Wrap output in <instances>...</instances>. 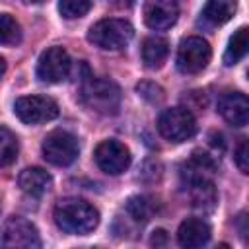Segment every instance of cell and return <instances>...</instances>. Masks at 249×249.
Returning <instances> with one entry per match:
<instances>
[{
	"label": "cell",
	"mask_w": 249,
	"mask_h": 249,
	"mask_svg": "<svg viewBox=\"0 0 249 249\" xmlns=\"http://www.w3.org/2000/svg\"><path fill=\"white\" fill-rule=\"evenodd\" d=\"M54 222L66 233L86 235L97 228L99 212L93 204H89L82 198H76V196H68V198H62L56 202Z\"/></svg>",
	"instance_id": "obj_1"
},
{
	"label": "cell",
	"mask_w": 249,
	"mask_h": 249,
	"mask_svg": "<svg viewBox=\"0 0 249 249\" xmlns=\"http://www.w3.org/2000/svg\"><path fill=\"white\" fill-rule=\"evenodd\" d=\"M132 35H134L132 25L126 19H121V18H105V19H99L88 31L89 43H93L95 47H99L103 51H119V49H124L128 45V41L132 39Z\"/></svg>",
	"instance_id": "obj_2"
},
{
	"label": "cell",
	"mask_w": 249,
	"mask_h": 249,
	"mask_svg": "<svg viewBox=\"0 0 249 249\" xmlns=\"http://www.w3.org/2000/svg\"><path fill=\"white\" fill-rule=\"evenodd\" d=\"M82 101L101 115H115L121 107V89L113 80L89 78L82 86Z\"/></svg>",
	"instance_id": "obj_3"
},
{
	"label": "cell",
	"mask_w": 249,
	"mask_h": 249,
	"mask_svg": "<svg viewBox=\"0 0 249 249\" xmlns=\"http://www.w3.org/2000/svg\"><path fill=\"white\" fill-rule=\"evenodd\" d=\"M0 249H41V235L29 220L12 216L0 226Z\"/></svg>",
	"instance_id": "obj_4"
},
{
	"label": "cell",
	"mask_w": 249,
	"mask_h": 249,
	"mask_svg": "<svg viewBox=\"0 0 249 249\" xmlns=\"http://www.w3.org/2000/svg\"><path fill=\"white\" fill-rule=\"evenodd\" d=\"M160 134L169 142H185L196 132V119L187 107H171L165 109L158 119Z\"/></svg>",
	"instance_id": "obj_5"
},
{
	"label": "cell",
	"mask_w": 249,
	"mask_h": 249,
	"mask_svg": "<svg viewBox=\"0 0 249 249\" xmlns=\"http://www.w3.org/2000/svg\"><path fill=\"white\" fill-rule=\"evenodd\" d=\"M41 150H43V158L49 163L58 165V167H66V165L76 161L80 146H78V140L74 134H70L68 130L56 128L45 136Z\"/></svg>",
	"instance_id": "obj_6"
},
{
	"label": "cell",
	"mask_w": 249,
	"mask_h": 249,
	"mask_svg": "<svg viewBox=\"0 0 249 249\" xmlns=\"http://www.w3.org/2000/svg\"><path fill=\"white\" fill-rule=\"evenodd\" d=\"M14 113L25 124H41L58 117V105L47 95H25L16 99Z\"/></svg>",
	"instance_id": "obj_7"
},
{
	"label": "cell",
	"mask_w": 249,
	"mask_h": 249,
	"mask_svg": "<svg viewBox=\"0 0 249 249\" xmlns=\"http://www.w3.org/2000/svg\"><path fill=\"white\" fill-rule=\"evenodd\" d=\"M212 56V49L202 37H187L179 43L177 49V68L183 74H198L202 72Z\"/></svg>",
	"instance_id": "obj_8"
},
{
	"label": "cell",
	"mask_w": 249,
	"mask_h": 249,
	"mask_svg": "<svg viewBox=\"0 0 249 249\" xmlns=\"http://www.w3.org/2000/svg\"><path fill=\"white\" fill-rule=\"evenodd\" d=\"M72 68L70 54L62 47H51L43 51L37 62V78L47 84H58L68 78Z\"/></svg>",
	"instance_id": "obj_9"
},
{
	"label": "cell",
	"mask_w": 249,
	"mask_h": 249,
	"mask_svg": "<svg viewBox=\"0 0 249 249\" xmlns=\"http://www.w3.org/2000/svg\"><path fill=\"white\" fill-rule=\"evenodd\" d=\"M95 163L109 175H119L130 165V152L119 140H103L95 148Z\"/></svg>",
	"instance_id": "obj_10"
},
{
	"label": "cell",
	"mask_w": 249,
	"mask_h": 249,
	"mask_svg": "<svg viewBox=\"0 0 249 249\" xmlns=\"http://www.w3.org/2000/svg\"><path fill=\"white\" fill-rule=\"evenodd\" d=\"M179 18V6L171 0H152L144 4V21L150 29L163 31L175 25Z\"/></svg>",
	"instance_id": "obj_11"
},
{
	"label": "cell",
	"mask_w": 249,
	"mask_h": 249,
	"mask_svg": "<svg viewBox=\"0 0 249 249\" xmlns=\"http://www.w3.org/2000/svg\"><path fill=\"white\" fill-rule=\"evenodd\" d=\"M210 226L202 218H187L177 230V243L181 249H202L210 241Z\"/></svg>",
	"instance_id": "obj_12"
},
{
	"label": "cell",
	"mask_w": 249,
	"mask_h": 249,
	"mask_svg": "<svg viewBox=\"0 0 249 249\" xmlns=\"http://www.w3.org/2000/svg\"><path fill=\"white\" fill-rule=\"evenodd\" d=\"M218 113L233 126H245L249 121V101L241 91H228L218 101Z\"/></svg>",
	"instance_id": "obj_13"
},
{
	"label": "cell",
	"mask_w": 249,
	"mask_h": 249,
	"mask_svg": "<svg viewBox=\"0 0 249 249\" xmlns=\"http://www.w3.org/2000/svg\"><path fill=\"white\" fill-rule=\"evenodd\" d=\"M18 185H19V189L25 195H29V196H41V195H45L51 189L53 177L43 167H27V169H23L19 173Z\"/></svg>",
	"instance_id": "obj_14"
},
{
	"label": "cell",
	"mask_w": 249,
	"mask_h": 249,
	"mask_svg": "<svg viewBox=\"0 0 249 249\" xmlns=\"http://www.w3.org/2000/svg\"><path fill=\"white\" fill-rule=\"evenodd\" d=\"M169 54V43L163 37L152 35L148 39H144L142 43V60L148 68H160L163 66L165 58Z\"/></svg>",
	"instance_id": "obj_15"
},
{
	"label": "cell",
	"mask_w": 249,
	"mask_h": 249,
	"mask_svg": "<svg viewBox=\"0 0 249 249\" xmlns=\"http://www.w3.org/2000/svg\"><path fill=\"white\" fill-rule=\"evenodd\" d=\"M187 187H189V193H191L193 206H196L200 210H212L214 208V204H216V189H214L210 179L193 181Z\"/></svg>",
	"instance_id": "obj_16"
},
{
	"label": "cell",
	"mask_w": 249,
	"mask_h": 249,
	"mask_svg": "<svg viewBox=\"0 0 249 249\" xmlns=\"http://www.w3.org/2000/svg\"><path fill=\"white\" fill-rule=\"evenodd\" d=\"M247 47H249V29L243 25L237 31H233V35L230 37V43L224 53V64L226 66L237 64L247 54Z\"/></svg>",
	"instance_id": "obj_17"
},
{
	"label": "cell",
	"mask_w": 249,
	"mask_h": 249,
	"mask_svg": "<svg viewBox=\"0 0 249 249\" xmlns=\"http://www.w3.org/2000/svg\"><path fill=\"white\" fill-rule=\"evenodd\" d=\"M235 12V2L230 0H212L206 2L202 8V19L210 25H222L226 23Z\"/></svg>",
	"instance_id": "obj_18"
},
{
	"label": "cell",
	"mask_w": 249,
	"mask_h": 249,
	"mask_svg": "<svg viewBox=\"0 0 249 249\" xmlns=\"http://www.w3.org/2000/svg\"><path fill=\"white\" fill-rule=\"evenodd\" d=\"M18 152H19V144L16 134L10 128L0 126V167L12 165L18 158Z\"/></svg>",
	"instance_id": "obj_19"
},
{
	"label": "cell",
	"mask_w": 249,
	"mask_h": 249,
	"mask_svg": "<svg viewBox=\"0 0 249 249\" xmlns=\"http://www.w3.org/2000/svg\"><path fill=\"white\" fill-rule=\"evenodd\" d=\"M154 210H156V204H154V200L152 198H148V196H132V198H128V202H126V212L136 220V222H146V220H150L152 218V214H154Z\"/></svg>",
	"instance_id": "obj_20"
},
{
	"label": "cell",
	"mask_w": 249,
	"mask_h": 249,
	"mask_svg": "<svg viewBox=\"0 0 249 249\" xmlns=\"http://www.w3.org/2000/svg\"><path fill=\"white\" fill-rule=\"evenodd\" d=\"M21 41V27L10 14H0V45H18Z\"/></svg>",
	"instance_id": "obj_21"
},
{
	"label": "cell",
	"mask_w": 249,
	"mask_h": 249,
	"mask_svg": "<svg viewBox=\"0 0 249 249\" xmlns=\"http://www.w3.org/2000/svg\"><path fill=\"white\" fill-rule=\"evenodd\" d=\"M91 8H93V4L88 2V0H62V2H58V12H60V16L66 18V19L82 18V16H86Z\"/></svg>",
	"instance_id": "obj_22"
},
{
	"label": "cell",
	"mask_w": 249,
	"mask_h": 249,
	"mask_svg": "<svg viewBox=\"0 0 249 249\" xmlns=\"http://www.w3.org/2000/svg\"><path fill=\"white\" fill-rule=\"evenodd\" d=\"M233 160H235V165H237V169L241 173L249 171V152H247V140L245 138L239 140V144L235 148V158Z\"/></svg>",
	"instance_id": "obj_23"
},
{
	"label": "cell",
	"mask_w": 249,
	"mask_h": 249,
	"mask_svg": "<svg viewBox=\"0 0 249 249\" xmlns=\"http://www.w3.org/2000/svg\"><path fill=\"white\" fill-rule=\"evenodd\" d=\"M165 241H167V233H165L163 230H156V231L152 233L150 245H152L154 249H161V247L165 245Z\"/></svg>",
	"instance_id": "obj_24"
},
{
	"label": "cell",
	"mask_w": 249,
	"mask_h": 249,
	"mask_svg": "<svg viewBox=\"0 0 249 249\" xmlns=\"http://www.w3.org/2000/svg\"><path fill=\"white\" fill-rule=\"evenodd\" d=\"M4 72H6V60H4L2 56H0V76H2Z\"/></svg>",
	"instance_id": "obj_25"
},
{
	"label": "cell",
	"mask_w": 249,
	"mask_h": 249,
	"mask_svg": "<svg viewBox=\"0 0 249 249\" xmlns=\"http://www.w3.org/2000/svg\"><path fill=\"white\" fill-rule=\"evenodd\" d=\"M214 249H231V247H230L228 243H218V245H216Z\"/></svg>",
	"instance_id": "obj_26"
}]
</instances>
